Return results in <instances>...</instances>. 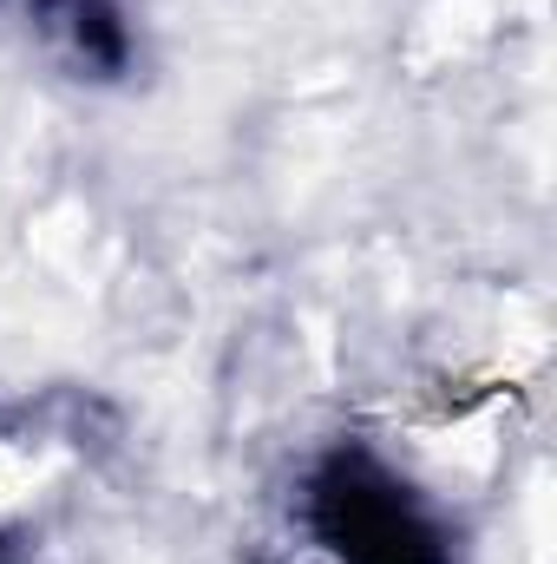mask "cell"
<instances>
[{"instance_id":"obj_1","label":"cell","mask_w":557,"mask_h":564,"mask_svg":"<svg viewBox=\"0 0 557 564\" xmlns=\"http://www.w3.org/2000/svg\"><path fill=\"white\" fill-rule=\"evenodd\" d=\"M295 519L321 564H452V539L426 499L354 440L328 446L302 473Z\"/></svg>"},{"instance_id":"obj_2","label":"cell","mask_w":557,"mask_h":564,"mask_svg":"<svg viewBox=\"0 0 557 564\" xmlns=\"http://www.w3.org/2000/svg\"><path fill=\"white\" fill-rule=\"evenodd\" d=\"M33 20L86 79H119L132 66V20L119 0H33Z\"/></svg>"}]
</instances>
